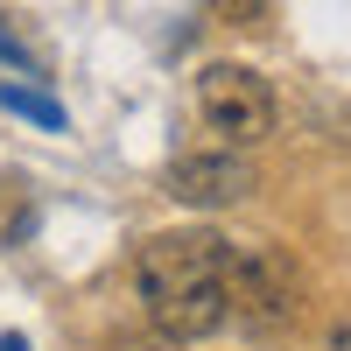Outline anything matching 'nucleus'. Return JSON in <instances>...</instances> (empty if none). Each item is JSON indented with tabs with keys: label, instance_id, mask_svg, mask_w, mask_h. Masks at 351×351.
I'll use <instances>...</instances> for the list:
<instances>
[{
	"label": "nucleus",
	"instance_id": "nucleus-1",
	"mask_svg": "<svg viewBox=\"0 0 351 351\" xmlns=\"http://www.w3.org/2000/svg\"><path fill=\"white\" fill-rule=\"evenodd\" d=\"M225 267H232V239H218V232H155L148 246L134 253V288L141 302H148L155 330L162 337H211L225 330Z\"/></svg>",
	"mask_w": 351,
	"mask_h": 351
},
{
	"label": "nucleus",
	"instance_id": "nucleus-2",
	"mask_svg": "<svg viewBox=\"0 0 351 351\" xmlns=\"http://www.w3.org/2000/svg\"><path fill=\"white\" fill-rule=\"evenodd\" d=\"M197 112L232 148H253V141L274 134V92L253 64H204L197 71Z\"/></svg>",
	"mask_w": 351,
	"mask_h": 351
},
{
	"label": "nucleus",
	"instance_id": "nucleus-3",
	"mask_svg": "<svg viewBox=\"0 0 351 351\" xmlns=\"http://www.w3.org/2000/svg\"><path fill=\"white\" fill-rule=\"evenodd\" d=\"M225 302H232V324H246V330H288L295 324V309H302V288L295 274H288V260L267 253V246H239L232 253V267H225Z\"/></svg>",
	"mask_w": 351,
	"mask_h": 351
},
{
	"label": "nucleus",
	"instance_id": "nucleus-4",
	"mask_svg": "<svg viewBox=\"0 0 351 351\" xmlns=\"http://www.w3.org/2000/svg\"><path fill=\"white\" fill-rule=\"evenodd\" d=\"M253 190V162L246 155H183V162H169V197L176 204H197V211H218V204H239Z\"/></svg>",
	"mask_w": 351,
	"mask_h": 351
},
{
	"label": "nucleus",
	"instance_id": "nucleus-5",
	"mask_svg": "<svg viewBox=\"0 0 351 351\" xmlns=\"http://www.w3.org/2000/svg\"><path fill=\"white\" fill-rule=\"evenodd\" d=\"M0 106H8V112H21V120H36V127H49V134H64V106H56V99H43L36 84H0Z\"/></svg>",
	"mask_w": 351,
	"mask_h": 351
},
{
	"label": "nucleus",
	"instance_id": "nucleus-6",
	"mask_svg": "<svg viewBox=\"0 0 351 351\" xmlns=\"http://www.w3.org/2000/svg\"><path fill=\"white\" fill-rule=\"evenodd\" d=\"M218 8V21H232V28H260L267 21V0H211Z\"/></svg>",
	"mask_w": 351,
	"mask_h": 351
},
{
	"label": "nucleus",
	"instance_id": "nucleus-7",
	"mask_svg": "<svg viewBox=\"0 0 351 351\" xmlns=\"http://www.w3.org/2000/svg\"><path fill=\"white\" fill-rule=\"evenodd\" d=\"M0 56H8V64H14V71H28V77H36V71H43V64H36V56H28V49H21V43L8 36V28H0Z\"/></svg>",
	"mask_w": 351,
	"mask_h": 351
},
{
	"label": "nucleus",
	"instance_id": "nucleus-8",
	"mask_svg": "<svg viewBox=\"0 0 351 351\" xmlns=\"http://www.w3.org/2000/svg\"><path fill=\"white\" fill-rule=\"evenodd\" d=\"M0 351H28V337H0Z\"/></svg>",
	"mask_w": 351,
	"mask_h": 351
}]
</instances>
